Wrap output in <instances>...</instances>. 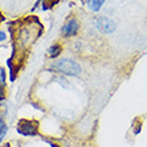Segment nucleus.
I'll use <instances>...</instances> for the list:
<instances>
[{"label": "nucleus", "instance_id": "0eeeda50", "mask_svg": "<svg viewBox=\"0 0 147 147\" xmlns=\"http://www.w3.org/2000/svg\"><path fill=\"white\" fill-rule=\"evenodd\" d=\"M5 132H7V126H5V123L3 120L0 119V143H1L3 138L5 136Z\"/></svg>", "mask_w": 147, "mask_h": 147}, {"label": "nucleus", "instance_id": "f8f14e48", "mask_svg": "<svg viewBox=\"0 0 147 147\" xmlns=\"http://www.w3.org/2000/svg\"><path fill=\"white\" fill-rule=\"evenodd\" d=\"M4 147H11V146H9V144H5V146H4Z\"/></svg>", "mask_w": 147, "mask_h": 147}, {"label": "nucleus", "instance_id": "9b49d317", "mask_svg": "<svg viewBox=\"0 0 147 147\" xmlns=\"http://www.w3.org/2000/svg\"><path fill=\"white\" fill-rule=\"evenodd\" d=\"M48 143H50V146H51V147H60V146H59V144H56V143H52V142H48Z\"/></svg>", "mask_w": 147, "mask_h": 147}, {"label": "nucleus", "instance_id": "20e7f679", "mask_svg": "<svg viewBox=\"0 0 147 147\" xmlns=\"http://www.w3.org/2000/svg\"><path fill=\"white\" fill-rule=\"evenodd\" d=\"M79 31V23L75 18H71L70 20H67L66 24L63 26V30H62V34L66 38H71V36H75Z\"/></svg>", "mask_w": 147, "mask_h": 147}, {"label": "nucleus", "instance_id": "423d86ee", "mask_svg": "<svg viewBox=\"0 0 147 147\" xmlns=\"http://www.w3.org/2000/svg\"><path fill=\"white\" fill-rule=\"evenodd\" d=\"M105 1L106 0H91V1H90V8H91L92 11H99Z\"/></svg>", "mask_w": 147, "mask_h": 147}, {"label": "nucleus", "instance_id": "1a4fd4ad", "mask_svg": "<svg viewBox=\"0 0 147 147\" xmlns=\"http://www.w3.org/2000/svg\"><path fill=\"white\" fill-rule=\"evenodd\" d=\"M4 98H5V94H4V88H3V86H0V100H3Z\"/></svg>", "mask_w": 147, "mask_h": 147}, {"label": "nucleus", "instance_id": "9d476101", "mask_svg": "<svg viewBox=\"0 0 147 147\" xmlns=\"http://www.w3.org/2000/svg\"><path fill=\"white\" fill-rule=\"evenodd\" d=\"M5 40V34L3 31H0V42H4Z\"/></svg>", "mask_w": 147, "mask_h": 147}, {"label": "nucleus", "instance_id": "6e6552de", "mask_svg": "<svg viewBox=\"0 0 147 147\" xmlns=\"http://www.w3.org/2000/svg\"><path fill=\"white\" fill-rule=\"evenodd\" d=\"M4 83H5V71L0 68V86H3Z\"/></svg>", "mask_w": 147, "mask_h": 147}, {"label": "nucleus", "instance_id": "f257e3e1", "mask_svg": "<svg viewBox=\"0 0 147 147\" xmlns=\"http://www.w3.org/2000/svg\"><path fill=\"white\" fill-rule=\"evenodd\" d=\"M51 68L56 72L71 75V76H78L82 72V67L75 60H71V59H60L58 62H54L51 64Z\"/></svg>", "mask_w": 147, "mask_h": 147}, {"label": "nucleus", "instance_id": "39448f33", "mask_svg": "<svg viewBox=\"0 0 147 147\" xmlns=\"http://www.w3.org/2000/svg\"><path fill=\"white\" fill-rule=\"evenodd\" d=\"M60 52H62V46H60V44H52V46L48 48V54H50V56L52 59L58 58L59 55H60Z\"/></svg>", "mask_w": 147, "mask_h": 147}, {"label": "nucleus", "instance_id": "f03ea898", "mask_svg": "<svg viewBox=\"0 0 147 147\" xmlns=\"http://www.w3.org/2000/svg\"><path fill=\"white\" fill-rule=\"evenodd\" d=\"M18 132L23 136H36L39 135V124L36 120L20 119L16 127Z\"/></svg>", "mask_w": 147, "mask_h": 147}, {"label": "nucleus", "instance_id": "7ed1b4c3", "mask_svg": "<svg viewBox=\"0 0 147 147\" xmlns=\"http://www.w3.org/2000/svg\"><path fill=\"white\" fill-rule=\"evenodd\" d=\"M94 23H95L98 30L103 34H112L116 30L115 22L111 20L110 18H106V16H98Z\"/></svg>", "mask_w": 147, "mask_h": 147}, {"label": "nucleus", "instance_id": "ddd939ff", "mask_svg": "<svg viewBox=\"0 0 147 147\" xmlns=\"http://www.w3.org/2000/svg\"><path fill=\"white\" fill-rule=\"evenodd\" d=\"M86 1H88V3H90V1H91V0H86Z\"/></svg>", "mask_w": 147, "mask_h": 147}]
</instances>
